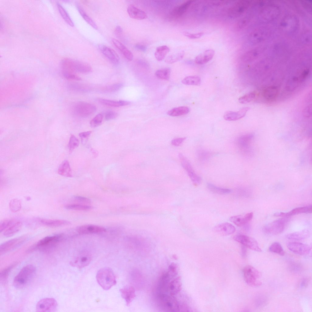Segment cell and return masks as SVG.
<instances>
[{
  "label": "cell",
  "instance_id": "21",
  "mask_svg": "<svg viewBox=\"0 0 312 312\" xmlns=\"http://www.w3.org/2000/svg\"><path fill=\"white\" fill-rule=\"evenodd\" d=\"M250 109V107H246L242 108L237 112L227 111L224 113L223 117L227 121L237 120L244 117Z\"/></svg>",
  "mask_w": 312,
  "mask_h": 312
},
{
  "label": "cell",
  "instance_id": "38",
  "mask_svg": "<svg viewBox=\"0 0 312 312\" xmlns=\"http://www.w3.org/2000/svg\"><path fill=\"white\" fill-rule=\"evenodd\" d=\"M207 187L212 192L219 194H228L232 192L230 189L220 187L209 183L207 184Z\"/></svg>",
  "mask_w": 312,
  "mask_h": 312
},
{
  "label": "cell",
  "instance_id": "36",
  "mask_svg": "<svg viewBox=\"0 0 312 312\" xmlns=\"http://www.w3.org/2000/svg\"><path fill=\"white\" fill-rule=\"evenodd\" d=\"M200 78L197 76H187L182 80V83L184 84L188 85L199 86L201 83Z\"/></svg>",
  "mask_w": 312,
  "mask_h": 312
},
{
  "label": "cell",
  "instance_id": "26",
  "mask_svg": "<svg viewBox=\"0 0 312 312\" xmlns=\"http://www.w3.org/2000/svg\"><path fill=\"white\" fill-rule=\"evenodd\" d=\"M38 221L42 225L51 227H57L70 225L69 221L61 219L40 218Z\"/></svg>",
  "mask_w": 312,
  "mask_h": 312
},
{
  "label": "cell",
  "instance_id": "23",
  "mask_svg": "<svg viewBox=\"0 0 312 312\" xmlns=\"http://www.w3.org/2000/svg\"><path fill=\"white\" fill-rule=\"evenodd\" d=\"M216 232L223 236H227L234 233L236 229L231 224L227 222L222 223L215 226L214 229Z\"/></svg>",
  "mask_w": 312,
  "mask_h": 312
},
{
  "label": "cell",
  "instance_id": "19",
  "mask_svg": "<svg viewBox=\"0 0 312 312\" xmlns=\"http://www.w3.org/2000/svg\"><path fill=\"white\" fill-rule=\"evenodd\" d=\"M98 47L102 54L112 63L114 65L119 63V57L114 50L102 44L98 45Z\"/></svg>",
  "mask_w": 312,
  "mask_h": 312
},
{
  "label": "cell",
  "instance_id": "29",
  "mask_svg": "<svg viewBox=\"0 0 312 312\" xmlns=\"http://www.w3.org/2000/svg\"><path fill=\"white\" fill-rule=\"evenodd\" d=\"M58 172L59 175L65 177L73 176L72 170L68 160H65L58 167Z\"/></svg>",
  "mask_w": 312,
  "mask_h": 312
},
{
  "label": "cell",
  "instance_id": "20",
  "mask_svg": "<svg viewBox=\"0 0 312 312\" xmlns=\"http://www.w3.org/2000/svg\"><path fill=\"white\" fill-rule=\"evenodd\" d=\"M76 231L79 234H85L104 232L106 231V229L101 226L88 224L78 226Z\"/></svg>",
  "mask_w": 312,
  "mask_h": 312
},
{
  "label": "cell",
  "instance_id": "51",
  "mask_svg": "<svg viewBox=\"0 0 312 312\" xmlns=\"http://www.w3.org/2000/svg\"><path fill=\"white\" fill-rule=\"evenodd\" d=\"M13 265H12L5 269L1 271L0 274V282L2 283H5L7 280L9 273L12 268Z\"/></svg>",
  "mask_w": 312,
  "mask_h": 312
},
{
  "label": "cell",
  "instance_id": "4",
  "mask_svg": "<svg viewBox=\"0 0 312 312\" xmlns=\"http://www.w3.org/2000/svg\"><path fill=\"white\" fill-rule=\"evenodd\" d=\"M64 235L60 233L55 235L47 236L41 239L30 249H39L43 251H49L54 249L57 243L64 238Z\"/></svg>",
  "mask_w": 312,
  "mask_h": 312
},
{
  "label": "cell",
  "instance_id": "2",
  "mask_svg": "<svg viewBox=\"0 0 312 312\" xmlns=\"http://www.w3.org/2000/svg\"><path fill=\"white\" fill-rule=\"evenodd\" d=\"M36 272V268L33 265L24 267L15 277L13 282L14 287L18 289L26 287L33 279Z\"/></svg>",
  "mask_w": 312,
  "mask_h": 312
},
{
  "label": "cell",
  "instance_id": "62",
  "mask_svg": "<svg viewBox=\"0 0 312 312\" xmlns=\"http://www.w3.org/2000/svg\"><path fill=\"white\" fill-rule=\"evenodd\" d=\"M91 151L94 158L97 157L98 156V153L96 151L93 149H91Z\"/></svg>",
  "mask_w": 312,
  "mask_h": 312
},
{
  "label": "cell",
  "instance_id": "48",
  "mask_svg": "<svg viewBox=\"0 0 312 312\" xmlns=\"http://www.w3.org/2000/svg\"><path fill=\"white\" fill-rule=\"evenodd\" d=\"M103 115L102 113H99L96 115L90 121V126L92 127H96L100 125L102 122Z\"/></svg>",
  "mask_w": 312,
  "mask_h": 312
},
{
  "label": "cell",
  "instance_id": "52",
  "mask_svg": "<svg viewBox=\"0 0 312 312\" xmlns=\"http://www.w3.org/2000/svg\"><path fill=\"white\" fill-rule=\"evenodd\" d=\"M123 84L121 83H116L105 87L104 90L107 92H115L120 90Z\"/></svg>",
  "mask_w": 312,
  "mask_h": 312
},
{
  "label": "cell",
  "instance_id": "47",
  "mask_svg": "<svg viewBox=\"0 0 312 312\" xmlns=\"http://www.w3.org/2000/svg\"><path fill=\"white\" fill-rule=\"evenodd\" d=\"M255 92H252L246 94L240 97L238 99L239 102L241 104H246L252 101L255 98Z\"/></svg>",
  "mask_w": 312,
  "mask_h": 312
},
{
  "label": "cell",
  "instance_id": "43",
  "mask_svg": "<svg viewBox=\"0 0 312 312\" xmlns=\"http://www.w3.org/2000/svg\"><path fill=\"white\" fill-rule=\"evenodd\" d=\"M270 251L277 254L281 256L285 254L284 250L281 245L278 242H274L272 243L269 247Z\"/></svg>",
  "mask_w": 312,
  "mask_h": 312
},
{
  "label": "cell",
  "instance_id": "8",
  "mask_svg": "<svg viewBox=\"0 0 312 312\" xmlns=\"http://www.w3.org/2000/svg\"><path fill=\"white\" fill-rule=\"evenodd\" d=\"M72 110L74 114L77 116L86 118L94 113L96 108L94 105L91 103L85 101H79L74 104Z\"/></svg>",
  "mask_w": 312,
  "mask_h": 312
},
{
  "label": "cell",
  "instance_id": "30",
  "mask_svg": "<svg viewBox=\"0 0 312 312\" xmlns=\"http://www.w3.org/2000/svg\"><path fill=\"white\" fill-rule=\"evenodd\" d=\"M98 101L99 103L102 104L114 107L126 106L129 105L130 103V102L127 101L123 100L115 101L103 98H98Z\"/></svg>",
  "mask_w": 312,
  "mask_h": 312
},
{
  "label": "cell",
  "instance_id": "40",
  "mask_svg": "<svg viewBox=\"0 0 312 312\" xmlns=\"http://www.w3.org/2000/svg\"><path fill=\"white\" fill-rule=\"evenodd\" d=\"M57 6L59 12L64 20L70 26L73 27L74 23L65 9L59 3H57Z\"/></svg>",
  "mask_w": 312,
  "mask_h": 312
},
{
  "label": "cell",
  "instance_id": "6",
  "mask_svg": "<svg viewBox=\"0 0 312 312\" xmlns=\"http://www.w3.org/2000/svg\"><path fill=\"white\" fill-rule=\"evenodd\" d=\"M280 12V8L278 5L274 4L266 5L259 10L258 19L263 23L270 22L278 17Z\"/></svg>",
  "mask_w": 312,
  "mask_h": 312
},
{
  "label": "cell",
  "instance_id": "24",
  "mask_svg": "<svg viewBox=\"0 0 312 312\" xmlns=\"http://www.w3.org/2000/svg\"><path fill=\"white\" fill-rule=\"evenodd\" d=\"M127 12L129 16L133 19L143 20L147 17V15L145 12L133 4L129 5Z\"/></svg>",
  "mask_w": 312,
  "mask_h": 312
},
{
  "label": "cell",
  "instance_id": "58",
  "mask_svg": "<svg viewBox=\"0 0 312 312\" xmlns=\"http://www.w3.org/2000/svg\"><path fill=\"white\" fill-rule=\"evenodd\" d=\"M186 137L177 138L173 139L171 141L172 144L175 146L180 145L186 139Z\"/></svg>",
  "mask_w": 312,
  "mask_h": 312
},
{
  "label": "cell",
  "instance_id": "61",
  "mask_svg": "<svg viewBox=\"0 0 312 312\" xmlns=\"http://www.w3.org/2000/svg\"><path fill=\"white\" fill-rule=\"evenodd\" d=\"M309 71L308 70H304L301 74V77L302 79L303 80L305 78L309 73Z\"/></svg>",
  "mask_w": 312,
  "mask_h": 312
},
{
  "label": "cell",
  "instance_id": "18",
  "mask_svg": "<svg viewBox=\"0 0 312 312\" xmlns=\"http://www.w3.org/2000/svg\"><path fill=\"white\" fill-rule=\"evenodd\" d=\"M287 246L290 250L300 255L307 254L311 250V247L309 245L299 242H289Z\"/></svg>",
  "mask_w": 312,
  "mask_h": 312
},
{
  "label": "cell",
  "instance_id": "13",
  "mask_svg": "<svg viewBox=\"0 0 312 312\" xmlns=\"http://www.w3.org/2000/svg\"><path fill=\"white\" fill-rule=\"evenodd\" d=\"M233 239L243 246L251 250L258 252L262 251L257 241L252 237L244 235L238 234L235 236Z\"/></svg>",
  "mask_w": 312,
  "mask_h": 312
},
{
  "label": "cell",
  "instance_id": "10",
  "mask_svg": "<svg viewBox=\"0 0 312 312\" xmlns=\"http://www.w3.org/2000/svg\"><path fill=\"white\" fill-rule=\"evenodd\" d=\"M288 220L287 218H284L274 221L266 225L264 228V231L268 234H278L284 230Z\"/></svg>",
  "mask_w": 312,
  "mask_h": 312
},
{
  "label": "cell",
  "instance_id": "16",
  "mask_svg": "<svg viewBox=\"0 0 312 312\" xmlns=\"http://www.w3.org/2000/svg\"><path fill=\"white\" fill-rule=\"evenodd\" d=\"M26 236H23L7 241L0 246V254H3L19 246L26 240Z\"/></svg>",
  "mask_w": 312,
  "mask_h": 312
},
{
  "label": "cell",
  "instance_id": "31",
  "mask_svg": "<svg viewBox=\"0 0 312 312\" xmlns=\"http://www.w3.org/2000/svg\"><path fill=\"white\" fill-rule=\"evenodd\" d=\"M22 227V223L20 221L14 222L9 227L4 231L3 234L6 237L12 236L18 232Z\"/></svg>",
  "mask_w": 312,
  "mask_h": 312
},
{
  "label": "cell",
  "instance_id": "41",
  "mask_svg": "<svg viewBox=\"0 0 312 312\" xmlns=\"http://www.w3.org/2000/svg\"><path fill=\"white\" fill-rule=\"evenodd\" d=\"M170 73V69L168 68L157 70L155 72V75L159 79L167 80L169 78Z\"/></svg>",
  "mask_w": 312,
  "mask_h": 312
},
{
  "label": "cell",
  "instance_id": "1",
  "mask_svg": "<svg viewBox=\"0 0 312 312\" xmlns=\"http://www.w3.org/2000/svg\"><path fill=\"white\" fill-rule=\"evenodd\" d=\"M60 67L63 76L68 80L76 73L87 74L92 71L91 66L88 63L70 58L63 59Z\"/></svg>",
  "mask_w": 312,
  "mask_h": 312
},
{
  "label": "cell",
  "instance_id": "25",
  "mask_svg": "<svg viewBox=\"0 0 312 312\" xmlns=\"http://www.w3.org/2000/svg\"><path fill=\"white\" fill-rule=\"evenodd\" d=\"M253 213H248L244 215L232 216L229 218L230 220L236 225L241 226L245 225L249 222L253 217Z\"/></svg>",
  "mask_w": 312,
  "mask_h": 312
},
{
  "label": "cell",
  "instance_id": "15",
  "mask_svg": "<svg viewBox=\"0 0 312 312\" xmlns=\"http://www.w3.org/2000/svg\"><path fill=\"white\" fill-rule=\"evenodd\" d=\"M91 259L90 254L87 251H84L76 256L70 262V264L72 266L80 268L88 265Z\"/></svg>",
  "mask_w": 312,
  "mask_h": 312
},
{
  "label": "cell",
  "instance_id": "53",
  "mask_svg": "<svg viewBox=\"0 0 312 312\" xmlns=\"http://www.w3.org/2000/svg\"><path fill=\"white\" fill-rule=\"evenodd\" d=\"M277 89L275 87L267 89L265 91V97L269 99L274 98L277 94Z\"/></svg>",
  "mask_w": 312,
  "mask_h": 312
},
{
  "label": "cell",
  "instance_id": "34",
  "mask_svg": "<svg viewBox=\"0 0 312 312\" xmlns=\"http://www.w3.org/2000/svg\"><path fill=\"white\" fill-rule=\"evenodd\" d=\"M169 51V48L166 45L159 46L156 48L154 52L155 57L158 61H161L165 58Z\"/></svg>",
  "mask_w": 312,
  "mask_h": 312
},
{
  "label": "cell",
  "instance_id": "54",
  "mask_svg": "<svg viewBox=\"0 0 312 312\" xmlns=\"http://www.w3.org/2000/svg\"><path fill=\"white\" fill-rule=\"evenodd\" d=\"M73 200L78 204L88 205L91 203V200L87 197L80 196H76L73 197Z\"/></svg>",
  "mask_w": 312,
  "mask_h": 312
},
{
  "label": "cell",
  "instance_id": "37",
  "mask_svg": "<svg viewBox=\"0 0 312 312\" xmlns=\"http://www.w3.org/2000/svg\"><path fill=\"white\" fill-rule=\"evenodd\" d=\"M64 207L67 209L77 211H88L93 208L92 207L88 205L78 203L66 204Z\"/></svg>",
  "mask_w": 312,
  "mask_h": 312
},
{
  "label": "cell",
  "instance_id": "45",
  "mask_svg": "<svg viewBox=\"0 0 312 312\" xmlns=\"http://www.w3.org/2000/svg\"><path fill=\"white\" fill-rule=\"evenodd\" d=\"M9 206L11 211L14 213L19 211L21 208V201L17 199L11 200L9 202Z\"/></svg>",
  "mask_w": 312,
  "mask_h": 312
},
{
  "label": "cell",
  "instance_id": "27",
  "mask_svg": "<svg viewBox=\"0 0 312 312\" xmlns=\"http://www.w3.org/2000/svg\"><path fill=\"white\" fill-rule=\"evenodd\" d=\"M214 53V51L213 50H206L196 57L195 62L199 65L206 64L212 58Z\"/></svg>",
  "mask_w": 312,
  "mask_h": 312
},
{
  "label": "cell",
  "instance_id": "56",
  "mask_svg": "<svg viewBox=\"0 0 312 312\" xmlns=\"http://www.w3.org/2000/svg\"><path fill=\"white\" fill-rule=\"evenodd\" d=\"M118 116V114L116 112L108 111L105 113V120L109 121L116 118Z\"/></svg>",
  "mask_w": 312,
  "mask_h": 312
},
{
  "label": "cell",
  "instance_id": "60",
  "mask_svg": "<svg viewBox=\"0 0 312 312\" xmlns=\"http://www.w3.org/2000/svg\"><path fill=\"white\" fill-rule=\"evenodd\" d=\"M122 32V29L121 27L119 26H116L115 31L114 33L117 36H119Z\"/></svg>",
  "mask_w": 312,
  "mask_h": 312
},
{
  "label": "cell",
  "instance_id": "46",
  "mask_svg": "<svg viewBox=\"0 0 312 312\" xmlns=\"http://www.w3.org/2000/svg\"><path fill=\"white\" fill-rule=\"evenodd\" d=\"M79 144L78 139L73 135L71 134L70 136L68 144V148L70 153L72 151L77 147Z\"/></svg>",
  "mask_w": 312,
  "mask_h": 312
},
{
  "label": "cell",
  "instance_id": "49",
  "mask_svg": "<svg viewBox=\"0 0 312 312\" xmlns=\"http://www.w3.org/2000/svg\"><path fill=\"white\" fill-rule=\"evenodd\" d=\"M193 1L190 0L186 1L182 4L178 8L177 11V15L181 16L184 14L189 7Z\"/></svg>",
  "mask_w": 312,
  "mask_h": 312
},
{
  "label": "cell",
  "instance_id": "11",
  "mask_svg": "<svg viewBox=\"0 0 312 312\" xmlns=\"http://www.w3.org/2000/svg\"><path fill=\"white\" fill-rule=\"evenodd\" d=\"M179 157L182 166L193 184L196 186L199 185L201 183V178L196 173L188 160L181 153L179 154Z\"/></svg>",
  "mask_w": 312,
  "mask_h": 312
},
{
  "label": "cell",
  "instance_id": "3",
  "mask_svg": "<svg viewBox=\"0 0 312 312\" xmlns=\"http://www.w3.org/2000/svg\"><path fill=\"white\" fill-rule=\"evenodd\" d=\"M96 279L98 284L105 290L109 289L116 283L113 272L108 267L102 268L98 271Z\"/></svg>",
  "mask_w": 312,
  "mask_h": 312
},
{
  "label": "cell",
  "instance_id": "39",
  "mask_svg": "<svg viewBox=\"0 0 312 312\" xmlns=\"http://www.w3.org/2000/svg\"><path fill=\"white\" fill-rule=\"evenodd\" d=\"M77 8L80 15L84 20L91 26L95 30H97L98 27L94 21L90 17L83 8L79 5H77Z\"/></svg>",
  "mask_w": 312,
  "mask_h": 312
},
{
  "label": "cell",
  "instance_id": "44",
  "mask_svg": "<svg viewBox=\"0 0 312 312\" xmlns=\"http://www.w3.org/2000/svg\"><path fill=\"white\" fill-rule=\"evenodd\" d=\"M254 15L255 13L253 12H251L247 14L239 22V27L241 29L246 27L253 19Z\"/></svg>",
  "mask_w": 312,
  "mask_h": 312
},
{
  "label": "cell",
  "instance_id": "28",
  "mask_svg": "<svg viewBox=\"0 0 312 312\" xmlns=\"http://www.w3.org/2000/svg\"><path fill=\"white\" fill-rule=\"evenodd\" d=\"M112 41L114 45L122 53L125 58L129 61H132L133 55L131 51L118 40L112 38Z\"/></svg>",
  "mask_w": 312,
  "mask_h": 312
},
{
  "label": "cell",
  "instance_id": "14",
  "mask_svg": "<svg viewBox=\"0 0 312 312\" xmlns=\"http://www.w3.org/2000/svg\"><path fill=\"white\" fill-rule=\"evenodd\" d=\"M251 4L250 1L242 0L235 3L229 11V15L232 17H237L243 14Z\"/></svg>",
  "mask_w": 312,
  "mask_h": 312
},
{
  "label": "cell",
  "instance_id": "59",
  "mask_svg": "<svg viewBox=\"0 0 312 312\" xmlns=\"http://www.w3.org/2000/svg\"><path fill=\"white\" fill-rule=\"evenodd\" d=\"M92 133L91 131L82 132L79 133V136L81 138L82 141L83 142L88 139Z\"/></svg>",
  "mask_w": 312,
  "mask_h": 312
},
{
  "label": "cell",
  "instance_id": "50",
  "mask_svg": "<svg viewBox=\"0 0 312 312\" xmlns=\"http://www.w3.org/2000/svg\"><path fill=\"white\" fill-rule=\"evenodd\" d=\"M197 154L198 159L202 161H207L211 156L209 152L203 149L199 150Z\"/></svg>",
  "mask_w": 312,
  "mask_h": 312
},
{
  "label": "cell",
  "instance_id": "55",
  "mask_svg": "<svg viewBox=\"0 0 312 312\" xmlns=\"http://www.w3.org/2000/svg\"><path fill=\"white\" fill-rule=\"evenodd\" d=\"M14 222V221L11 219H5L1 222L0 223V232L5 231Z\"/></svg>",
  "mask_w": 312,
  "mask_h": 312
},
{
  "label": "cell",
  "instance_id": "5",
  "mask_svg": "<svg viewBox=\"0 0 312 312\" xmlns=\"http://www.w3.org/2000/svg\"><path fill=\"white\" fill-rule=\"evenodd\" d=\"M271 28L268 26H261L254 29L250 33L249 40L254 45L260 43L268 39L272 33Z\"/></svg>",
  "mask_w": 312,
  "mask_h": 312
},
{
  "label": "cell",
  "instance_id": "35",
  "mask_svg": "<svg viewBox=\"0 0 312 312\" xmlns=\"http://www.w3.org/2000/svg\"><path fill=\"white\" fill-rule=\"evenodd\" d=\"M122 297L126 300L128 305L131 301L134 296L133 289L131 287H126L120 290Z\"/></svg>",
  "mask_w": 312,
  "mask_h": 312
},
{
  "label": "cell",
  "instance_id": "22",
  "mask_svg": "<svg viewBox=\"0 0 312 312\" xmlns=\"http://www.w3.org/2000/svg\"><path fill=\"white\" fill-rule=\"evenodd\" d=\"M312 205L298 207L294 208L288 212H278L274 214V215L284 218H287L290 216L302 213H311Z\"/></svg>",
  "mask_w": 312,
  "mask_h": 312
},
{
  "label": "cell",
  "instance_id": "12",
  "mask_svg": "<svg viewBox=\"0 0 312 312\" xmlns=\"http://www.w3.org/2000/svg\"><path fill=\"white\" fill-rule=\"evenodd\" d=\"M58 303L54 298H47L42 299L37 303L36 310L39 312H52L57 309Z\"/></svg>",
  "mask_w": 312,
  "mask_h": 312
},
{
  "label": "cell",
  "instance_id": "42",
  "mask_svg": "<svg viewBox=\"0 0 312 312\" xmlns=\"http://www.w3.org/2000/svg\"><path fill=\"white\" fill-rule=\"evenodd\" d=\"M184 52L181 51L168 56L165 59V62L168 64H172L180 60L184 55Z\"/></svg>",
  "mask_w": 312,
  "mask_h": 312
},
{
  "label": "cell",
  "instance_id": "57",
  "mask_svg": "<svg viewBox=\"0 0 312 312\" xmlns=\"http://www.w3.org/2000/svg\"><path fill=\"white\" fill-rule=\"evenodd\" d=\"M183 34L185 36L190 39H193L198 38L201 37L204 34V33L203 32H200L193 34L186 32H183Z\"/></svg>",
  "mask_w": 312,
  "mask_h": 312
},
{
  "label": "cell",
  "instance_id": "9",
  "mask_svg": "<svg viewBox=\"0 0 312 312\" xmlns=\"http://www.w3.org/2000/svg\"><path fill=\"white\" fill-rule=\"evenodd\" d=\"M243 276L246 283L252 287L261 285L262 282L260 281L261 274L256 268L251 265H247L244 268Z\"/></svg>",
  "mask_w": 312,
  "mask_h": 312
},
{
  "label": "cell",
  "instance_id": "17",
  "mask_svg": "<svg viewBox=\"0 0 312 312\" xmlns=\"http://www.w3.org/2000/svg\"><path fill=\"white\" fill-rule=\"evenodd\" d=\"M264 45L258 46L247 51L243 55V60L246 62H251L259 58L266 49Z\"/></svg>",
  "mask_w": 312,
  "mask_h": 312
},
{
  "label": "cell",
  "instance_id": "7",
  "mask_svg": "<svg viewBox=\"0 0 312 312\" xmlns=\"http://www.w3.org/2000/svg\"><path fill=\"white\" fill-rule=\"evenodd\" d=\"M299 25V20L296 15L292 13L285 15L280 23L281 30L285 33L291 34L295 32Z\"/></svg>",
  "mask_w": 312,
  "mask_h": 312
},
{
  "label": "cell",
  "instance_id": "33",
  "mask_svg": "<svg viewBox=\"0 0 312 312\" xmlns=\"http://www.w3.org/2000/svg\"><path fill=\"white\" fill-rule=\"evenodd\" d=\"M189 111L190 109L187 107L181 106L173 108L168 111L167 114L171 116H179L185 115Z\"/></svg>",
  "mask_w": 312,
  "mask_h": 312
},
{
  "label": "cell",
  "instance_id": "32",
  "mask_svg": "<svg viewBox=\"0 0 312 312\" xmlns=\"http://www.w3.org/2000/svg\"><path fill=\"white\" fill-rule=\"evenodd\" d=\"M310 235V232L307 229H304L300 231L290 233L286 237L289 239L301 240L308 238Z\"/></svg>",
  "mask_w": 312,
  "mask_h": 312
}]
</instances>
